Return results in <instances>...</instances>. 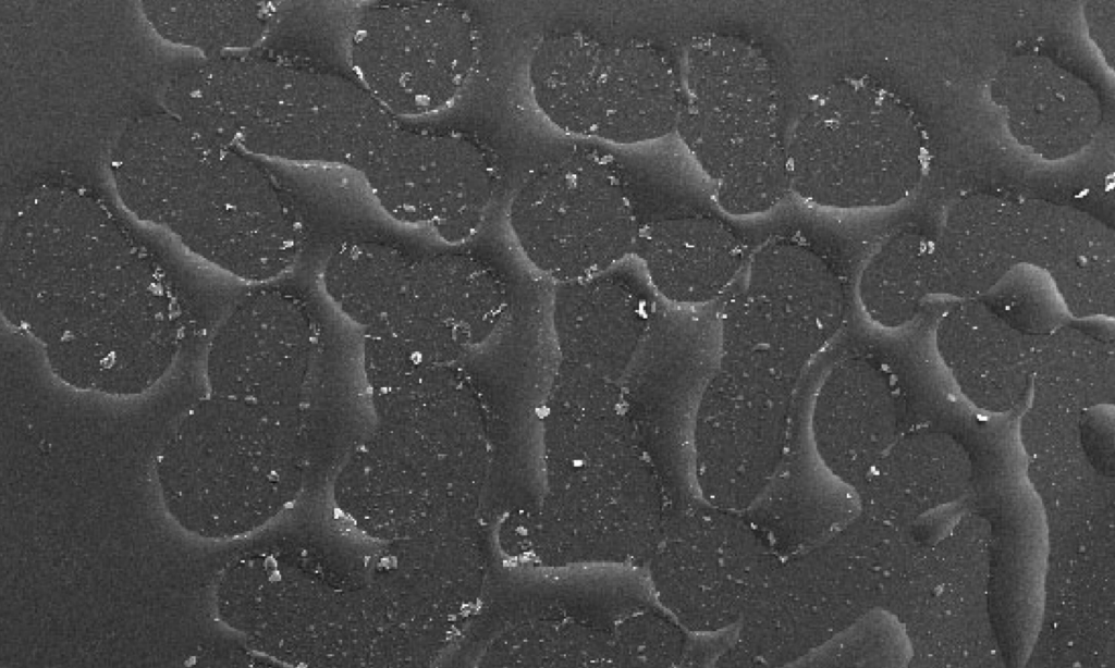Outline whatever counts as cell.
Returning a JSON list of instances; mask_svg holds the SVG:
<instances>
[{
  "label": "cell",
  "mask_w": 1115,
  "mask_h": 668,
  "mask_svg": "<svg viewBox=\"0 0 1115 668\" xmlns=\"http://www.w3.org/2000/svg\"><path fill=\"white\" fill-rule=\"evenodd\" d=\"M1 310L48 363L89 361L137 336L172 300L164 274L89 197L30 196L2 226Z\"/></svg>",
  "instance_id": "1"
},
{
  "label": "cell",
  "mask_w": 1115,
  "mask_h": 668,
  "mask_svg": "<svg viewBox=\"0 0 1115 668\" xmlns=\"http://www.w3.org/2000/svg\"><path fill=\"white\" fill-rule=\"evenodd\" d=\"M201 99L234 148L256 159L357 173L401 124L353 78L249 53L210 59Z\"/></svg>",
  "instance_id": "2"
},
{
  "label": "cell",
  "mask_w": 1115,
  "mask_h": 668,
  "mask_svg": "<svg viewBox=\"0 0 1115 668\" xmlns=\"http://www.w3.org/2000/svg\"><path fill=\"white\" fill-rule=\"evenodd\" d=\"M675 132L732 217L768 212L789 191L773 65L755 42L706 33L687 45Z\"/></svg>",
  "instance_id": "3"
},
{
  "label": "cell",
  "mask_w": 1115,
  "mask_h": 668,
  "mask_svg": "<svg viewBox=\"0 0 1115 668\" xmlns=\"http://www.w3.org/2000/svg\"><path fill=\"white\" fill-rule=\"evenodd\" d=\"M900 112L868 79L838 78L812 95L786 143L789 191L826 209L890 205L902 180Z\"/></svg>",
  "instance_id": "4"
},
{
  "label": "cell",
  "mask_w": 1115,
  "mask_h": 668,
  "mask_svg": "<svg viewBox=\"0 0 1115 668\" xmlns=\"http://www.w3.org/2000/svg\"><path fill=\"white\" fill-rule=\"evenodd\" d=\"M478 47L476 25L458 5L387 2L356 14L345 53L353 79L401 123L449 108L474 73Z\"/></svg>",
  "instance_id": "5"
},
{
  "label": "cell",
  "mask_w": 1115,
  "mask_h": 668,
  "mask_svg": "<svg viewBox=\"0 0 1115 668\" xmlns=\"http://www.w3.org/2000/svg\"><path fill=\"white\" fill-rule=\"evenodd\" d=\"M164 227L196 256L253 286L287 273L305 239L273 176L236 148L209 151Z\"/></svg>",
  "instance_id": "6"
},
{
  "label": "cell",
  "mask_w": 1115,
  "mask_h": 668,
  "mask_svg": "<svg viewBox=\"0 0 1115 668\" xmlns=\"http://www.w3.org/2000/svg\"><path fill=\"white\" fill-rule=\"evenodd\" d=\"M507 223L524 258L555 284L610 272L634 252L640 228L621 175L593 154L555 162L526 181Z\"/></svg>",
  "instance_id": "7"
},
{
  "label": "cell",
  "mask_w": 1115,
  "mask_h": 668,
  "mask_svg": "<svg viewBox=\"0 0 1115 668\" xmlns=\"http://www.w3.org/2000/svg\"><path fill=\"white\" fill-rule=\"evenodd\" d=\"M863 533L859 516L823 543L781 559L715 664L796 666L870 611Z\"/></svg>",
  "instance_id": "8"
},
{
  "label": "cell",
  "mask_w": 1115,
  "mask_h": 668,
  "mask_svg": "<svg viewBox=\"0 0 1115 668\" xmlns=\"http://www.w3.org/2000/svg\"><path fill=\"white\" fill-rule=\"evenodd\" d=\"M795 388L716 368L693 419L690 470L698 499L738 512L753 504L788 450Z\"/></svg>",
  "instance_id": "9"
},
{
  "label": "cell",
  "mask_w": 1115,
  "mask_h": 668,
  "mask_svg": "<svg viewBox=\"0 0 1115 668\" xmlns=\"http://www.w3.org/2000/svg\"><path fill=\"white\" fill-rule=\"evenodd\" d=\"M358 173L387 218L453 245L477 233L495 189L492 162L480 145L461 134L401 124Z\"/></svg>",
  "instance_id": "10"
},
{
  "label": "cell",
  "mask_w": 1115,
  "mask_h": 668,
  "mask_svg": "<svg viewBox=\"0 0 1115 668\" xmlns=\"http://www.w3.org/2000/svg\"><path fill=\"white\" fill-rule=\"evenodd\" d=\"M317 354V324L305 299L277 282L253 286L209 343L208 394L301 410Z\"/></svg>",
  "instance_id": "11"
},
{
  "label": "cell",
  "mask_w": 1115,
  "mask_h": 668,
  "mask_svg": "<svg viewBox=\"0 0 1115 668\" xmlns=\"http://www.w3.org/2000/svg\"><path fill=\"white\" fill-rule=\"evenodd\" d=\"M669 556L673 607L688 631H733L781 558L738 511L693 500L677 523Z\"/></svg>",
  "instance_id": "12"
},
{
  "label": "cell",
  "mask_w": 1115,
  "mask_h": 668,
  "mask_svg": "<svg viewBox=\"0 0 1115 668\" xmlns=\"http://www.w3.org/2000/svg\"><path fill=\"white\" fill-rule=\"evenodd\" d=\"M298 411L211 394L192 407L159 463L163 497L172 515L194 532L223 473L282 451Z\"/></svg>",
  "instance_id": "13"
},
{
  "label": "cell",
  "mask_w": 1115,
  "mask_h": 668,
  "mask_svg": "<svg viewBox=\"0 0 1115 668\" xmlns=\"http://www.w3.org/2000/svg\"><path fill=\"white\" fill-rule=\"evenodd\" d=\"M936 356L975 410L1004 416L1027 399L1037 334L1003 318L981 299L956 301L934 327Z\"/></svg>",
  "instance_id": "14"
},
{
  "label": "cell",
  "mask_w": 1115,
  "mask_h": 668,
  "mask_svg": "<svg viewBox=\"0 0 1115 668\" xmlns=\"http://www.w3.org/2000/svg\"><path fill=\"white\" fill-rule=\"evenodd\" d=\"M898 400L891 378L860 356L840 360L818 385L809 411L808 442L819 460L858 491L891 445Z\"/></svg>",
  "instance_id": "15"
},
{
  "label": "cell",
  "mask_w": 1115,
  "mask_h": 668,
  "mask_svg": "<svg viewBox=\"0 0 1115 668\" xmlns=\"http://www.w3.org/2000/svg\"><path fill=\"white\" fill-rule=\"evenodd\" d=\"M1016 248L1018 264L1044 273L1071 318L1114 320L1111 228L1077 212L1024 208L1016 212Z\"/></svg>",
  "instance_id": "16"
},
{
  "label": "cell",
  "mask_w": 1115,
  "mask_h": 668,
  "mask_svg": "<svg viewBox=\"0 0 1115 668\" xmlns=\"http://www.w3.org/2000/svg\"><path fill=\"white\" fill-rule=\"evenodd\" d=\"M551 324L559 363L622 382L645 341L649 313L640 294L610 271L556 283Z\"/></svg>",
  "instance_id": "17"
},
{
  "label": "cell",
  "mask_w": 1115,
  "mask_h": 668,
  "mask_svg": "<svg viewBox=\"0 0 1115 668\" xmlns=\"http://www.w3.org/2000/svg\"><path fill=\"white\" fill-rule=\"evenodd\" d=\"M402 305L427 325L449 361L461 364L499 331L510 294L485 260L446 251L413 261Z\"/></svg>",
  "instance_id": "18"
},
{
  "label": "cell",
  "mask_w": 1115,
  "mask_h": 668,
  "mask_svg": "<svg viewBox=\"0 0 1115 668\" xmlns=\"http://www.w3.org/2000/svg\"><path fill=\"white\" fill-rule=\"evenodd\" d=\"M633 253L660 297L682 307L720 298L746 260L737 234L720 220L702 215L640 225Z\"/></svg>",
  "instance_id": "19"
},
{
  "label": "cell",
  "mask_w": 1115,
  "mask_h": 668,
  "mask_svg": "<svg viewBox=\"0 0 1115 668\" xmlns=\"http://www.w3.org/2000/svg\"><path fill=\"white\" fill-rule=\"evenodd\" d=\"M781 559L829 540L861 514L858 491L816 456L788 450L769 484L743 511Z\"/></svg>",
  "instance_id": "20"
},
{
  "label": "cell",
  "mask_w": 1115,
  "mask_h": 668,
  "mask_svg": "<svg viewBox=\"0 0 1115 668\" xmlns=\"http://www.w3.org/2000/svg\"><path fill=\"white\" fill-rule=\"evenodd\" d=\"M681 109L679 74L657 47L633 41L608 47L595 136L632 146L675 132Z\"/></svg>",
  "instance_id": "21"
},
{
  "label": "cell",
  "mask_w": 1115,
  "mask_h": 668,
  "mask_svg": "<svg viewBox=\"0 0 1115 668\" xmlns=\"http://www.w3.org/2000/svg\"><path fill=\"white\" fill-rule=\"evenodd\" d=\"M1017 267L1016 209L961 208L933 240L930 296L981 299Z\"/></svg>",
  "instance_id": "22"
},
{
  "label": "cell",
  "mask_w": 1115,
  "mask_h": 668,
  "mask_svg": "<svg viewBox=\"0 0 1115 668\" xmlns=\"http://www.w3.org/2000/svg\"><path fill=\"white\" fill-rule=\"evenodd\" d=\"M826 344L798 320L744 288L721 314L718 368L796 386Z\"/></svg>",
  "instance_id": "23"
},
{
  "label": "cell",
  "mask_w": 1115,
  "mask_h": 668,
  "mask_svg": "<svg viewBox=\"0 0 1115 668\" xmlns=\"http://www.w3.org/2000/svg\"><path fill=\"white\" fill-rule=\"evenodd\" d=\"M745 289L785 311L828 343L846 310L845 287L834 268L814 249L793 238H775L750 257Z\"/></svg>",
  "instance_id": "24"
},
{
  "label": "cell",
  "mask_w": 1115,
  "mask_h": 668,
  "mask_svg": "<svg viewBox=\"0 0 1115 668\" xmlns=\"http://www.w3.org/2000/svg\"><path fill=\"white\" fill-rule=\"evenodd\" d=\"M608 47L576 30L553 33L534 48L527 65L531 98L564 134L595 136Z\"/></svg>",
  "instance_id": "25"
},
{
  "label": "cell",
  "mask_w": 1115,
  "mask_h": 668,
  "mask_svg": "<svg viewBox=\"0 0 1115 668\" xmlns=\"http://www.w3.org/2000/svg\"><path fill=\"white\" fill-rule=\"evenodd\" d=\"M397 247L350 239L327 255L322 292L333 308L362 332L384 322L402 304L413 264Z\"/></svg>",
  "instance_id": "26"
},
{
  "label": "cell",
  "mask_w": 1115,
  "mask_h": 668,
  "mask_svg": "<svg viewBox=\"0 0 1115 668\" xmlns=\"http://www.w3.org/2000/svg\"><path fill=\"white\" fill-rule=\"evenodd\" d=\"M933 240L899 232L884 239L858 274L856 294L866 318L884 330L911 324L930 297Z\"/></svg>",
  "instance_id": "27"
},
{
  "label": "cell",
  "mask_w": 1115,
  "mask_h": 668,
  "mask_svg": "<svg viewBox=\"0 0 1115 668\" xmlns=\"http://www.w3.org/2000/svg\"><path fill=\"white\" fill-rule=\"evenodd\" d=\"M1031 386L1067 397L1087 412L1102 407H1113V338L1071 325H1062L1037 334Z\"/></svg>",
  "instance_id": "28"
},
{
  "label": "cell",
  "mask_w": 1115,
  "mask_h": 668,
  "mask_svg": "<svg viewBox=\"0 0 1115 668\" xmlns=\"http://www.w3.org/2000/svg\"><path fill=\"white\" fill-rule=\"evenodd\" d=\"M145 13L167 39L205 48L210 57L249 53L274 18L271 3L256 1H149Z\"/></svg>",
  "instance_id": "29"
},
{
  "label": "cell",
  "mask_w": 1115,
  "mask_h": 668,
  "mask_svg": "<svg viewBox=\"0 0 1115 668\" xmlns=\"http://www.w3.org/2000/svg\"><path fill=\"white\" fill-rule=\"evenodd\" d=\"M905 631L887 611L871 609L822 646L798 661V666L859 667L898 666L908 656ZM796 665V666H797Z\"/></svg>",
  "instance_id": "30"
}]
</instances>
